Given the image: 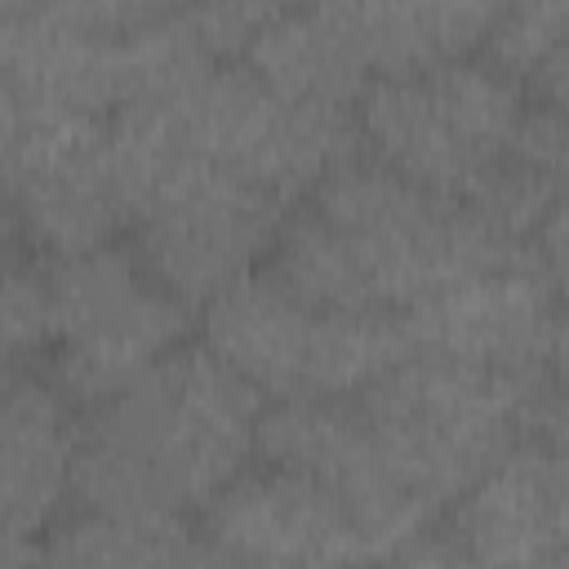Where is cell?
<instances>
[{"instance_id": "4fadbf2b", "label": "cell", "mask_w": 569, "mask_h": 569, "mask_svg": "<svg viewBox=\"0 0 569 569\" xmlns=\"http://www.w3.org/2000/svg\"><path fill=\"white\" fill-rule=\"evenodd\" d=\"M240 62L280 98L333 111H351L373 80L347 4H276Z\"/></svg>"}, {"instance_id": "5b68a950", "label": "cell", "mask_w": 569, "mask_h": 569, "mask_svg": "<svg viewBox=\"0 0 569 569\" xmlns=\"http://www.w3.org/2000/svg\"><path fill=\"white\" fill-rule=\"evenodd\" d=\"M525 89L485 53L418 71L373 76L356 107V147L422 187L462 204L511 151L525 116Z\"/></svg>"}, {"instance_id": "7a4b0ae2", "label": "cell", "mask_w": 569, "mask_h": 569, "mask_svg": "<svg viewBox=\"0 0 569 569\" xmlns=\"http://www.w3.org/2000/svg\"><path fill=\"white\" fill-rule=\"evenodd\" d=\"M262 396L200 342H182L89 409L76 502L124 520L182 525L258 462Z\"/></svg>"}, {"instance_id": "7402d4cb", "label": "cell", "mask_w": 569, "mask_h": 569, "mask_svg": "<svg viewBox=\"0 0 569 569\" xmlns=\"http://www.w3.org/2000/svg\"><path fill=\"white\" fill-rule=\"evenodd\" d=\"M18 365H22V360H18V356L9 351V342L0 338V391H4V387L18 378Z\"/></svg>"}, {"instance_id": "6da1fadb", "label": "cell", "mask_w": 569, "mask_h": 569, "mask_svg": "<svg viewBox=\"0 0 569 569\" xmlns=\"http://www.w3.org/2000/svg\"><path fill=\"white\" fill-rule=\"evenodd\" d=\"M507 258L533 253L502 249L462 204L427 196L356 147L284 213L267 271L325 311L409 316L445 284Z\"/></svg>"}, {"instance_id": "52a82bcc", "label": "cell", "mask_w": 569, "mask_h": 569, "mask_svg": "<svg viewBox=\"0 0 569 569\" xmlns=\"http://www.w3.org/2000/svg\"><path fill=\"white\" fill-rule=\"evenodd\" d=\"M405 320L422 356L520 382H556L565 356V276L538 258H507L445 284Z\"/></svg>"}, {"instance_id": "277c9868", "label": "cell", "mask_w": 569, "mask_h": 569, "mask_svg": "<svg viewBox=\"0 0 569 569\" xmlns=\"http://www.w3.org/2000/svg\"><path fill=\"white\" fill-rule=\"evenodd\" d=\"M200 347L262 400H351L418 347L405 316L325 311L253 271L200 307Z\"/></svg>"}, {"instance_id": "9c48e42d", "label": "cell", "mask_w": 569, "mask_h": 569, "mask_svg": "<svg viewBox=\"0 0 569 569\" xmlns=\"http://www.w3.org/2000/svg\"><path fill=\"white\" fill-rule=\"evenodd\" d=\"M204 542L240 569H369L387 551L329 485L253 462L204 511Z\"/></svg>"}, {"instance_id": "44dd1931", "label": "cell", "mask_w": 569, "mask_h": 569, "mask_svg": "<svg viewBox=\"0 0 569 569\" xmlns=\"http://www.w3.org/2000/svg\"><path fill=\"white\" fill-rule=\"evenodd\" d=\"M27 565H31V547L0 533V569H27Z\"/></svg>"}, {"instance_id": "7c38bea8", "label": "cell", "mask_w": 569, "mask_h": 569, "mask_svg": "<svg viewBox=\"0 0 569 569\" xmlns=\"http://www.w3.org/2000/svg\"><path fill=\"white\" fill-rule=\"evenodd\" d=\"M80 422L49 378H13L0 391V533L36 547L76 498Z\"/></svg>"}, {"instance_id": "2e32d148", "label": "cell", "mask_w": 569, "mask_h": 569, "mask_svg": "<svg viewBox=\"0 0 569 569\" xmlns=\"http://www.w3.org/2000/svg\"><path fill=\"white\" fill-rule=\"evenodd\" d=\"M480 53L498 71H507L525 89V98L565 107V84H569V4L565 0L498 4Z\"/></svg>"}, {"instance_id": "8992f818", "label": "cell", "mask_w": 569, "mask_h": 569, "mask_svg": "<svg viewBox=\"0 0 569 569\" xmlns=\"http://www.w3.org/2000/svg\"><path fill=\"white\" fill-rule=\"evenodd\" d=\"M53 382L76 409H98L187 342L191 311L124 244L53 262Z\"/></svg>"}, {"instance_id": "3957f363", "label": "cell", "mask_w": 569, "mask_h": 569, "mask_svg": "<svg viewBox=\"0 0 569 569\" xmlns=\"http://www.w3.org/2000/svg\"><path fill=\"white\" fill-rule=\"evenodd\" d=\"M542 387L551 382H520L413 351L351 400L387 480L440 516L525 436L529 405Z\"/></svg>"}, {"instance_id": "e0dca14e", "label": "cell", "mask_w": 569, "mask_h": 569, "mask_svg": "<svg viewBox=\"0 0 569 569\" xmlns=\"http://www.w3.org/2000/svg\"><path fill=\"white\" fill-rule=\"evenodd\" d=\"M0 338L18 360L36 356L53 338V302L49 271L22 262L18 253L0 262Z\"/></svg>"}, {"instance_id": "ffe728a7", "label": "cell", "mask_w": 569, "mask_h": 569, "mask_svg": "<svg viewBox=\"0 0 569 569\" xmlns=\"http://www.w3.org/2000/svg\"><path fill=\"white\" fill-rule=\"evenodd\" d=\"M18 236H22V227H18V213H13L9 196L0 191V262H4V258H13V244H18Z\"/></svg>"}, {"instance_id": "ac0fdd59", "label": "cell", "mask_w": 569, "mask_h": 569, "mask_svg": "<svg viewBox=\"0 0 569 569\" xmlns=\"http://www.w3.org/2000/svg\"><path fill=\"white\" fill-rule=\"evenodd\" d=\"M369 569H471V560L453 547V538H449V533L427 529L422 538L405 542L400 551L382 556V560H378V565H369Z\"/></svg>"}, {"instance_id": "5bb4252c", "label": "cell", "mask_w": 569, "mask_h": 569, "mask_svg": "<svg viewBox=\"0 0 569 569\" xmlns=\"http://www.w3.org/2000/svg\"><path fill=\"white\" fill-rule=\"evenodd\" d=\"M342 4H347L356 44L369 62V76L418 71V67L480 53L498 9L476 0H373V4L342 0Z\"/></svg>"}, {"instance_id": "d6986e66", "label": "cell", "mask_w": 569, "mask_h": 569, "mask_svg": "<svg viewBox=\"0 0 569 569\" xmlns=\"http://www.w3.org/2000/svg\"><path fill=\"white\" fill-rule=\"evenodd\" d=\"M173 569H240L236 560H227L218 547H209L204 538H187L182 542V551H178V560H173Z\"/></svg>"}, {"instance_id": "30bf717a", "label": "cell", "mask_w": 569, "mask_h": 569, "mask_svg": "<svg viewBox=\"0 0 569 569\" xmlns=\"http://www.w3.org/2000/svg\"><path fill=\"white\" fill-rule=\"evenodd\" d=\"M18 227L58 262L116 240L124 209L107 173V120L31 107L27 133L0 173Z\"/></svg>"}, {"instance_id": "ba28073f", "label": "cell", "mask_w": 569, "mask_h": 569, "mask_svg": "<svg viewBox=\"0 0 569 569\" xmlns=\"http://www.w3.org/2000/svg\"><path fill=\"white\" fill-rule=\"evenodd\" d=\"M284 213L289 209L253 182L204 169L129 218L138 236L133 253L191 311L271 258Z\"/></svg>"}, {"instance_id": "9a60e30c", "label": "cell", "mask_w": 569, "mask_h": 569, "mask_svg": "<svg viewBox=\"0 0 569 569\" xmlns=\"http://www.w3.org/2000/svg\"><path fill=\"white\" fill-rule=\"evenodd\" d=\"M187 538V525L124 520L80 507L31 547L27 569H173Z\"/></svg>"}, {"instance_id": "8fae6325", "label": "cell", "mask_w": 569, "mask_h": 569, "mask_svg": "<svg viewBox=\"0 0 569 569\" xmlns=\"http://www.w3.org/2000/svg\"><path fill=\"white\" fill-rule=\"evenodd\" d=\"M449 511L471 569H565V445L520 436Z\"/></svg>"}]
</instances>
